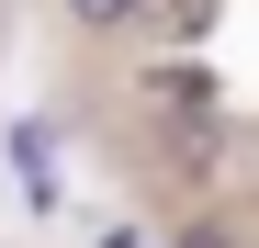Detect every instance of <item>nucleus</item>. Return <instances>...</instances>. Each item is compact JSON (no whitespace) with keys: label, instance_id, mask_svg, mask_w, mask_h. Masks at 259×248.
Returning a JSON list of instances; mask_svg holds the SVG:
<instances>
[{"label":"nucleus","instance_id":"nucleus-1","mask_svg":"<svg viewBox=\"0 0 259 248\" xmlns=\"http://www.w3.org/2000/svg\"><path fill=\"white\" fill-rule=\"evenodd\" d=\"M147 12H158V0H68L79 34H113V23H147Z\"/></svg>","mask_w":259,"mask_h":248},{"label":"nucleus","instance_id":"nucleus-2","mask_svg":"<svg viewBox=\"0 0 259 248\" xmlns=\"http://www.w3.org/2000/svg\"><path fill=\"white\" fill-rule=\"evenodd\" d=\"M169 248H237V226H181Z\"/></svg>","mask_w":259,"mask_h":248}]
</instances>
